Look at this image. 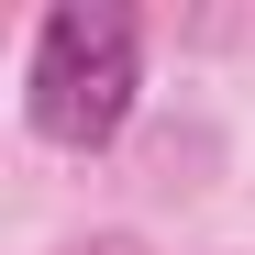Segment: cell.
I'll use <instances>...</instances> for the list:
<instances>
[{
    "instance_id": "obj_1",
    "label": "cell",
    "mask_w": 255,
    "mask_h": 255,
    "mask_svg": "<svg viewBox=\"0 0 255 255\" xmlns=\"http://www.w3.org/2000/svg\"><path fill=\"white\" fill-rule=\"evenodd\" d=\"M133 89H144V22L122 0H56L33 22V56H22V122L67 155L111 144L133 122Z\"/></svg>"
}]
</instances>
